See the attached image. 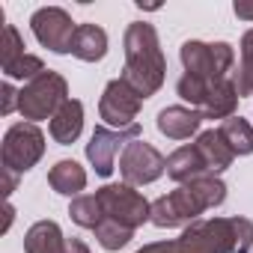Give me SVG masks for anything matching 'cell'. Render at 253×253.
I'll return each instance as SVG.
<instances>
[{
  "mask_svg": "<svg viewBox=\"0 0 253 253\" xmlns=\"http://www.w3.org/2000/svg\"><path fill=\"white\" fill-rule=\"evenodd\" d=\"M182 66L185 75L176 84V92L182 101H188L194 110H203V104L209 101V95L229 78H235L232 66H235V51L229 42H185L182 51Z\"/></svg>",
  "mask_w": 253,
  "mask_h": 253,
  "instance_id": "1",
  "label": "cell"
},
{
  "mask_svg": "<svg viewBox=\"0 0 253 253\" xmlns=\"http://www.w3.org/2000/svg\"><path fill=\"white\" fill-rule=\"evenodd\" d=\"M253 220L247 217H200L173 241L143 244L137 253H250Z\"/></svg>",
  "mask_w": 253,
  "mask_h": 253,
  "instance_id": "2",
  "label": "cell"
},
{
  "mask_svg": "<svg viewBox=\"0 0 253 253\" xmlns=\"http://www.w3.org/2000/svg\"><path fill=\"white\" fill-rule=\"evenodd\" d=\"M125 69H122V81L134 86L140 98L155 95L164 86L167 78V60L158 42V33L152 24L146 21H134L125 30Z\"/></svg>",
  "mask_w": 253,
  "mask_h": 253,
  "instance_id": "3",
  "label": "cell"
},
{
  "mask_svg": "<svg viewBox=\"0 0 253 253\" xmlns=\"http://www.w3.org/2000/svg\"><path fill=\"white\" fill-rule=\"evenodd\" d=\"M226 200V185L214 176V173H206V176H197L185 185H179L176 191H170L167 197H158L152 203V214L149 220L161 229H170V226H191L194 220H200L203 211L209 209H217L220 203Z\"/></svg>",
  "mask_w": 253,
  "mask_h": 253,
  "instance_id": "4",
  "label": "cell"
},
{
  "mask_svg": "<svg viewBox=\"0 0 253 253\" xmlns=\"http://www.w3.org/2000/svg\"><path fill=\"white\" fill-rule=\"evenodd\" d=\"M66 101H69V84L60 72H51V69L33 78L30 84H24V89L18 92V110L30 122L51 119Z\"/></svg>",
  "mask_w": 253,
  "mask_h": 253,
  "instance_id": "5",
  "label": "cell"
},
{
  "mask_svg": "<svg viewBox=\"0 0 253 253\" xmlns=\"http://www.w3.org/2000/svg\"><path fill=\"white\" fill-rule=\"evenodd\" d=\"M98 203H101V211L107 220L113 223H122V226H128V229H137L149 220L152 214V203L143 200L140 191H134L131 185H104L95 191Z\"/></svg>",
  "mask_w": 253,
  "mask_h": 253,
  "instance_id": "6",
  "label": "cell"
},
{
  "mask_svg": "<svg viewBox=\"0 0 253 253\" xmlns=\"http://www.w3.org/2000/svg\"><path fill=\"white\" fill-rule=\"evenodd\" d=\"M45 155V134L36 122H15L3 134V170L27 173Z\"/></svg>",
  "mask_w": 253,
  "mask_h": 253,
  "instance_id": "7",
  "label": "cell"
},
{
  "mask_svg": "<svg viewBox=\"0 0 253 253\" xmlns=\"http://www.w3.org/2000/svg\"><path fill=\"white\" fill-rule=\"evenodd\" d=\"M119 173L125 179V185H149L155 179H161L167 173V158L146 140H131L119 155Z\"/></svg>",
  "mask_w": 253,
  "mask_h": 253,
  "instance_id": "8",
  "label": "cell"
},
{
  "mask_svg": "<svg viewBox=\"0 0 253 253\" xmlns=\"http://www.w3.org/2000/svg\"><path fill=\"white\" fill-rule=\"evenodd\" d=\"M140 137V125L134 122L131 128H107V125H95V131L86 143V158L95 167L98 176H110L116 167V155H122L119 149H125L131 140Z\"/></svg>",
  "mask_w": 253,
  "mask_h": 253,
  "instance_id": "9",
  "label": "cell"
},
{
  "mask_svg": "<svg viewBox=\"0 0 253 253\" xmlns=\"http://www.w3.org/2000/svg\"><path fill=\"white\" fill-rule=\"evenodd\" d=\"M33 36L39 39V45H45L54 54H72V42L78 33V24L72 21V15L60 6H42L33 12L30 18Z\"/></svg>",
  "mask_w": 253,
  "mask_h": 253,
  "instance_id": "10",
  "label": "cell"
},
{
  "mask_svg": "<svg viewBox=\"0 0 253 253\" xmlns=\"http://www.w3.org/2000/svg\"><path fill=\"white\" fill-rule=\"evenodd\" d=\"M140 104H143V98L137 95V89L128 86L122 78H116L101 92L98 116L110 125V128H131L137 113H140Z\"/></svg>",
  "mask_w": 253,
  "mask_h": 253,
  "instance_id": "11",
  "label": "cell"
},
{
  "mask_svg": "<svg viewBox=\"0 0 253 253\" xmlns=\"http://www.w3.org/2000/svg\"><path fill=\"white\" fill-rule=\"evenodd\" d=\"M200 122H203V113L194 110V107H182V104H170L158 113L155 125H158V131L170 140H188L191 134H197L200 128Z\"/></svg>",
  "mask_w": 253,
  "mask_h": 253,
  "instance_id": "12",
  "label": "cell"
},
{
  "mask_svg": "<svg viewBox=\"0 0 253 253\" xmlns=\"http://www.w3.org/2000/svg\"><path fill=\"white\" fill-rule=\"evenodd\" d=\"M51 137L60 143V146H72L81 131H84V104L78 98H69L54 116H51Z\"/></svg>",
  "mask_w": 253,
  "mask_h": 253,
  "instance_id": "13",
  "label": "cell"
},
{
  "mask_svg": "<svg viewBox=\"0 0 253 253\" xmlns=\"http://www.w3.org/2000/svg\"><path fill=\"white\" fill-rule=\"evenodd\" d=\"M194 146L200 149V155H203L209 173H214V176L223 173V170L232 164V158H235V152L229 149V143H226V137L220 134V128H209V131H203V134L197 137Z\"/></svg>",
  "mask_w": 253,
  "mask_h": 253,
  "instance_id": "14",
  "label": "cell"
},
{
  "mask_svg": "<svg viewBox=\"0 0 253 253\" xmlns=\"http://www.w3.org/2000/svg\"><path fill=\"white\" fill-rule=\"evenodd\" d=\"M206 173H209V167H206V161H203V155H200V149L194 143L191 146H179L167 158V176L173 182H179V185H185V182H191L197 176H206Z\"/></svg>",
  "mask_w": 253,
  "mask_h": 253,
  "instance_id": "15",
  "label": "cell"
},
{
  "mask_svg": "<svg viewBox=\"0 0 253 253\" xmlns=\"http://www.w3.org/2000/svg\"><path fill=\"white\" fill-rule=\"evenodd\" d=\"M24 253H66V238L54 220H36L24 235Z\"/></svg>",
  "mask_w": 253,
  "mask_h": 253,
  "instance_id": "16",
  "label": "cell"
},
{
  "mask_svg": "<svg viewBox=\"0 0 253 253\" xmlns=\"http://www.w3.org/2000/svg\"><path fill=\"white\" fill-rule=\"evenodd\" d=\"M72 54L78 60H84V63H98L107 54V33L98 24H78Z\"/></svg>",
  "mask_w": 253,
  "mask_h": 253,
  "instance_id": "17",
  "label": "cell"
},
{
  "mask_svg": "<svg viewBox=\"0 0 253 253\" xmlns=\"http://www.w3.org/2000/svg\"><path fill=\"white\" fill-rule=\"evenodd\" d=\"M48 185L63 194V197H81V191L86 188V170L78 161H57L48 173Z\"/></svg>",
  "mask_w": 253,
  "mask_h": 253,
  "instance_id": "18",
  "label": "cell"
},
{
  "mask_svg": "<svg viewBox=\"0 0 253 253\" xmlns=\"http://www.w3.org/2000/svg\"><path fill=\"white\" fill-rule=\"evenodd\" d=\"M220 134L226 137L229 149L235 155H250L253 152V125L241 116H229L220 122Z\"/></svg>",
  "mask_w": 253,
  "mask_h": 253,
  "instance_id": "19",
  "label": "cell"
},
{
  "mask_svg": "<svg viewBox=\"0 0 253 253\" xmlns=\"http://www.w3.org/2000/svg\"><path fill=\"white\" fill-rule=\"evenodd\" d=\"M69 214H72V220H75L78 226H84V229H95V226L104 220V211H101V203H98L95 194H81V197H75L72 206H69Z\"/></svg>",
  "mask_w": 253,
  "mask_h": 253,
  "instance_id": "20",
  "label": "cell"
},
{
  "mask_svg": "<svg viewBox=\"0 0 253 253\" xmlns=\"http://www.w3.org/2000/svg\"><path fill=\"white\" fill-rule=\"evenodd\" d=\"M235 86L238 95H253V27L241 36V63L235 72Z\"/></svg>",
  "mask_w": 253,
  "mask_h": 253,
  "instance_id": "21",
  "label": "cell"
},
{
  "mask_svg": "<svg viewBox=\"0 0 253 253\" xmlns=\"http://www.w3.org/2000/svg\"><path fill=\"white\" fill-rule=\"evenodd\" d=\"M92 232H95V241H98L104 250H110V253H113V250H122L125 244L134 238V229L122 226V223H113V220H107V217H104Z\"/></svg>",
  "mask_w": 253,
  "mask_h": 253,
  "instance_id": "22",
  "label": "cell"
},
{
  "mask_svg": "<svg viewBox=\"0 0 253 253\" xmlns=\"http://www.w3.org/2000/svg\"><path fill=\"white\" fill-rule=\"evenodd\" d=\"M42 72H48L45 69V63L39 60V57H33V54H21L18 60H12V63H6L3 66V75L6 78H21V81H33V78H39Z\"/></svg>",
  "mask_w": 253,
  "mask_h": 253,
  "instance_id": "23",
  "label": "cell"
},
{
  "mask_svg": "<svg viewBox=\"0 0 253 253\" xmlns=\"http://www.w3.org/2000/svg\"><path fill=\"white\" fill-rule=\"evenodd\" d=\"M21 54H27L24 51V39H21V33L12 27V24H3V42H0V63H12V60H18Z\"/></svg>",
  "mask_w": 253,
  "mask_h": 253,
  "instance_id": "24",
  "label": "cell"
},
{
  "mask_svg": "<svg viewBox=\"0 0 253 253\" xmlns=\"http://www.w3.org/2000/svg\"><path fill=\"white\" fill-rule=\"evenodd\" d=\"M0 92H3V104H0V113H3V116H9L15 107H18V92L12 89V84L6 81L3 86H0Z\"/></svg>",
  "mask_w": 253,
  "mask_h": 253,
  "instance_id": "25",
  "label": "cell"
},
{
  "mask_svg": "<svg viewBox=\"0 0 253 253\" xmlns=\"http://www.w3.org/2000/svg\"><path fill=\"white\" fill-rule=\"evenodd\" d=\"M232 12H235L238 18H244V21H253V3H250V0H235Z\"/></svg>",
  "mask_w": 253,
  "mask_h": 253,
  "instance_id": "26",
  "label": "cell"
},
{
  "mask_svg": "<svg viewBox=\"0 0 253 253\" xmlns=\"http://www.w3.org/2000/svg\"><path fill=\"white\" fill-rule=\"evenodd\" d=\"M66 253H89V247L81 238H66Z\"/></svg>",
  "mask_w": 253,
  "mask_h": 253,
  "instance_id": "27",
  "label": "cell"
},
{
  "mask_svg": "<svg viewBox=\"0 0 253 253\" xmlns=\"http://www.w3.org/2000/svg\"><path fill=\"white\" fill-rule=\"evenodd\" d=\"M3 191H6V197L15 191V173L12 170H3Z\"/></svg>",
  "mask_w": 253,
  "mask_h": 253,
  "instance_id": "28",
  "label": "cell"
},
{
  "mask_svg": "<svg viewBox=\"0 0 253 253\" xmlns=\"http://www.w3.org/2000/svg\"><path fill=\"white\" fill-rule=\"evenodd\" d=\"M12 214H15V211H12V206L6 203V220H3V226H0L3 232H6V229H9V223H12Z\"/></svg>",
  "mask_w": 253,
  "mask_h": 253,
  "instance_id": "29",
  "label": "cell"
}]
</instances>
